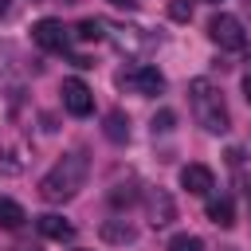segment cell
<instances>
[{
  "mask_svg": "<svg viewBox=\"0 0 251 251\" xmlns=\"http://www.w3.org/2000/svg\"><path fill=\"white\" fill-rule=\"evenodd\" d=\"M75 35H78L82 43H94V39H102V35H106V24H102V20H78Z\"/></svg>",
  "mask_w": 251,
  "mask_h": 251,
  "instance_id": "15",
  "label": "cell"
},
{
  "mask_svg": "<svg viewBox=\"0 0 251 251\" xmlns=\"http://www.w3.org/2000/svg\"><path fill=\"white\" fill-rule=\"evenodd\" d=\"M102 133H106L110 141H118V145H122V141H129V118H126L122 110H110V114H106V126H102Z\"/></svg>",
  "mask_w": 251,
  "mask_h": 251,
  "instance_id": "12",
  "label": "cell"
},
{
  "mask_svg": "<svg viewBox=\"0 0 251 251\" xmlns=\"http://www.w3.org/2000/svg\"><path fill=\"white\" fill-rule=\"evenodd\" d=\"M180 188H188L192 196H208L216 188V176H212L208 165H184L180 169Z\"/></svg>",
  "mask_w": 251,
  "mask_h": 251,
  "instance_id": "8",
  "label": "cell"
},
{
  "mask_svg": "<svg viewBox=\"0 0 251 251\" xmlns=\"http://www.w3.org/2000/svg\"><path fill=\"white\" fill-rule=\"evenodd\" d=\"M169 251H204V239H200V235L180 231V235H173V239H169Z\"/></svg>",
  "mask_w": 251,
  "mask_h": 251,
  "instance_id": "16",
  "label": "cell"
},
{
  "mask_svg": "<svg viewBox=\"0 0 251 251\" xmlns=\"http://www.w3.org/2000/svg\"><path fill=\"white\" fill-rule=\"evenodd\" d=\"M188 106H192V118H196L208 133H227V129H231L224 94H220L208 78H192V82H188Z\"/></svg>",
  "mask_w": 251,
  "mask_h": 251,
  "instance_id": "2",
  "label": "cell"
},
{
  "mask_svg": "<svg viewBox=\"0 0 251 251\" xmlns=\"http://www.w3.org/2000/svg\"><path fill=\"white\" fill-rule=\"evenodd\" d=\"M208 220H212L216 227H231V224H235V204H231V196L208 200Z\"/></svg>",
  "mask_w": 251,
  "mask_h": 251,
  "instance_id": "11",
  "label": "cell"
},
{
  "mask_svg": "<svg viewBox=\"0 0 251 251\" xmlns=\"http://www.w3.org/2000/svg\"><path fill=\"white\" fill-rule=\"evenodd\" d=\"M24 220H27V212H24L16 200L4 196V200H0V227H4V231H16V227H24Z\"/></svg>",
  "mask_w": 251,
  "mask_h": 251,
  "instance_id": "13",
  "label": "cell"
},
{
  "mask_svg": "<svg viewBox=\"0 0 251 251\" xmlns=\"http://www.w3.org/2000/svg\"><path fill=\"white\" fill-rule=\"evenodd\" d=\"M169 16H173L176 24L192 20V0H169Z\"/></svg>",
  "mask_w": 251,
  "mask_h": 251,
  "instance_id": "17",
  "label": "cell"
},
{
  "mask_svg": "<svg viewBox=\"0 0 251 251\" xmlns=\"http://www.w3.org/2000/svg\"><path fill=\"white\" fill-rule=\"evenodd\" d=\"M35 227H39V235H47V239H71L75 235V224H67L63 216H55V212H47V216H39L35 220Z\"/></svg>",
  "mask_w": 251,
  "mask_h": 251,
  "instance_id": "10",
  "label": "cell"
},
{
  "mask_svg": "<svg viewBox=\"0 0 251 251\" xmlns=\"http://www.w3.org/2000/svg\"><path fill=\"white\" fill-rule=\"evenodd\" d=\"M31 39L43 47V51H67V43H71V27L63 24V20H39L35 27H31Z\"/></svg>",
  "mask_w": 251,
  "mask_h": 251,
  "instance_id": "5",
  "label": "cell"
},
{
  "mask_svg": "<svg viewBox=\"0 0 251 251\" xmlns=\"http://www.w3.org/2000/svg\"><path fill=\"white\" fill-rule=\"evenodd\" d=\"M63 110L75 118H86L94 110V90L82 78H63Z\"/></svg>",
  "mask_w": 251,
  "mask_h": 251,
  "instance_id": "6",
  "label": "cell"
},
{
  "mask_svg": "<svg viewBox=\"0 0 251 251\" xmlns=\"http://www.w3.org/2000/svg\"><path fill=\"white\" fill-rule=\"evenodd\" d=\"M145 212H149V224H153V227H165V224H173L176 204H173V196H169L165 188H149V192H145Z\"/></svg>",
  "mask_w": 251,
  "mask_h": 251,
  "instance_id": "7",
  "label": "cell"
},
{
  "mask_svg": "<svg viewBox=\"0 0 251 251\" xmlns=\"http://www.w3.org/2000/svg\"><path fill=\"white\" fill-rule=\"evenodd\" d=\"M118 86H122V90H129V94H141V98H149V94H161V90H165V75H161L157 67L133 63V67L118 71Z\"/></svg>",
  "mask_w": 251,
  "mask_h": 251,
  "instance_id": "3",
  "label": "cell"
},
{
  "mask_svg": "<svg viewBox=\"0 0 251 251\" xmlns=\"http://www.w3.org/2000/svg\"><path fill=\"white\" fill-rule=\"evenodd\" d=\"M110 4H114V8H133L137 0H110Z\"/></svg>",
  "mask_w": 251,
  "mask_h": 251,
  "instance_id": "19",
  "label": "cell"
},
{
  "mask_svg": "<svg viewBox=\"0 0 251 251\" xmlns=\"http://www.w3.org/2000/svg\"><path fill=\"white\" fill-rule=\"evenodd\" d=\"M141 27H122V24H106V35L122 47V51H149L153 35H137Z\"/></svg>",
  "mask_w": 251,
  "mask_h": 251,
  "instance_id": "9",
  "label": "cell"
},
{
  "mask_svg": "<svg viewBox=\"0 0 251 251\" xmlns=\"http://www.w3.org/2000/svg\"><path fill=\"white\" fill-rule=\"evenodd\" d=\"M173 122H176V114H173V110H161V114L153 118V133H169Z\"/></svg>",
  "mask_w": 251,
  "mask_h": 251,
  "instance_id": "18",
  "label": "cell"
},
{
  "mask_svg": "<svg viewBox=\"0 0 251 251\" xmlns=\"http://www.w3.org/2000/svg\"><path fill=\"white\" fill-rule=\"evenodd\" d=\"M243 94H247V102H251V71H247V78H243Z\"/></svg>",
  "mask_w": 251,
  "mask_h": 251,
  "instance_id": "20",
  "label": "cell"
},
{
  "mask_svg": "<svg viewBox=\"0 0 251 251\" xmlns=\"http://www.w3.org/2000/svg\"><path fill=\"white\" fill-rule=\"evenodd\" d=\"M133 235H137V231H133L126 220H106V224H102V239H106V243H133Z\"/></svg>",
  "mask_w": 251,
  "mask_h": 251,
  "instance_id": "14",
  "label": "cell"
},
{
  "mask_svg": "<svg viewBox=\"0 0 251 251\" xmlns=\"http://www.w3.org/2000/svg\"><path fill=\"white\" fill-rule=\"evenodd\" d=\"M86 173H90V157L82 149H75V153H67L63 161H55L47 169V176L39 180V196L51 200V204H63L86 184Z\"/></svg>",
  "mask_w": 251,
  "mask_h": 251,
  "instance_id": "1",
  "label": "cell"
},
{
  "mask_svg": "<svg viewBox=\"0 0 251 251\" xmlns=\"http://www.w3.org/2000/svg\"><path fill=\"white\" fill-rule=\"evenodd\" d=\"M208 35H212V43H220V47H227V51H235V47L247 43L243 24H239L235 16H227V12H216V16L208 20Z\"/></svg>",
  "mask_w": 251,
  "mask_h": 251,
  "instance_id": "4",
  "label": "cell"
},
{
  "mask_svg": "<svg viewBox=\"0 0 251 251\" xmlns=\"http://www.w3.org/2000/svg\"><path fill=\"white\" fill-rule=\"evenodd\" d=\"M247 63H251V55H247Z\"/></svg>",
  "mask_w": 251,
  "mask_h": 251,
  "instance_id": "21",
  "label": "cell"
}]
</instances>
